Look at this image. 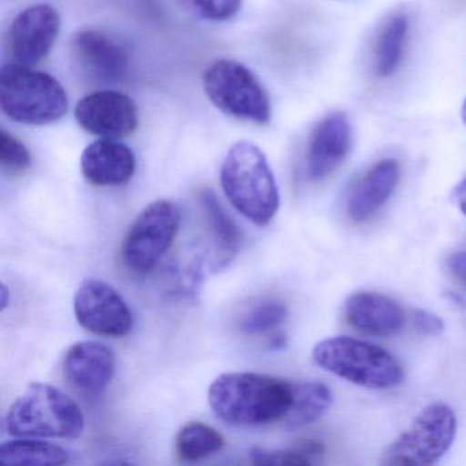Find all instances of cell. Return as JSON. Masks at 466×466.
Masks as SVG:
<instances>
[{
	"label": "cell",
	"instance_id": "cell-29",
	"mask_svg": "<svg viewBox=\"0 0 466 466\" xmlns=\"http://www.w3.org/2000/svg\"><path fill=\"white\" fill-rule=\"evenodd\" d=\"M454 200L458 208L463 215H466V178L462 179L454 189Z\"/></svg>",
	"mask_w": 466,
	"mask_h": 466
},
{
	"label": "cell",
	"instance_id": "cell-2",
	"mask_svg": "<svg viewBox=\"0 0 466 466\" xmlns=\"http://www.w3.org/2000/svg\"><path fill=\"white\" fill-rule=\"evenodd\" d=\"M220 184L231 206L258 226H266L279 209V189L264 152L250 141L228 149Z\"/></svg>",
	"mask_w": 466,
	"mask_h": 466
},
{
	"label": "cell",
	"instance_id": "cell-14",
	"mask_svg": "<svg viewBox=\"0 0 466 466\" xmlns=\"http://www.w3.org/2000/svg\"><path fill=\"white\" fill-rule=\"evenodd\" d=\"M64 372L80 391L96 394L107 389L116 373V356L107 346L94 340L75 343L65 354Z\"/></svg>",
	"mask_w": 466,
	"mask_h": 466
},
{
	"label": "cell",
	"instance_id": "cell-18",
	"mask_svg": "<svg viewBox=\"0 0 466 466\" xmlns=\"http://www.w3.org/2000/svg\"><path fill=\"white\" fill-rule=\"evenodd\" d=\"M293 400L283 422L289 430H299L319 421L332 405V394L319 381L291 383Z\"/></svg>",
	"mask_w": 466,
	"mask_h": 466
},
{
	"label": "cell",
	"instance_id": "cell-15",
	"mask_svg": "<svg viewBox=\"0 0 466 466\" xmlns=\"http://www.w3.org/2000/svg\"><path fill=\"white\" fill-rule=\"evenodd\" d=\"M81 171L95 187H118L135 176L136 155L116 138H102L84 149Z\"/></svg>",
	"mask_w": 466,
	"mask_h": 466
},
{
	"label": "cell",
	"instance_id": "cell-3",
	"mask_svg": "<svg viewBox=\"0 0 466 466\" xmlns=\"http://www.w3.org/2000/svg\"><path fill=\"white\" fill-rule=\"evenodd\" d=\"M7 432L17 438H80L86 425L80 406L62 390L32 383L10 406Z\"/></svg>",
	"mask_w": 466,
	"mask_h": 466
},
{
	"label": "cell",
	"instance_id": "cell-21",
	"mask_svg": "<svg viewBox=\"0 0 466 466\" xmlns=\"http://www.w3.org/2000/svg\"><path fill=\"white\" fill-rule=\"evenodd\" d=\"M408 29L405 15H395L381 29L375 56V69L380 77H390L400 66Z\"/></svg>",
	"mask_w": 466,
	"mask_h": 466
},
{
	"label": "cell",
	"instance_id": "cell-4",
	"mask_svg": "<svg viewBox=\"0 0 466 466\" xmlns=\"http://www.w3.org/2000/svg\"><path fill=\"white\" fill-rule=\"evenodd\" d=\"M0 107L18 124L42 127L64 118L69 99L53 76L12 62L0 72Z\"/></svg>",
	"mask_w": 466,
	"mask_h": 466
},
{
	"label": "cell",
	"instance_id": "cell-11",
	"mask_svg": "<svg viewBox=\"0 0 466 466\" xmlns=\"http://www.w3.org/2000/svg\"><path fill=\"white\" fill-rule=\"evenodd\" d=\"M75 116L86 132L103 138L127 137L140 121L135 100L116 91L86 95L78 102Z\"/></svg>",
	"mask_w": 466,
	"mask_h": 466
},
{
	"label": "cell",
	"instance_id": "cell-28",
	"mask_svg": "<svg viewBox=\"0 0 466 466\" xmlns=\"http://www.w3.org/2000/svg\"><path fill=\"white\" fill-rule=\"evenodd\" d=\"M447 267L452 277L466 288V250L465 252H457L450 256L447 260Z\"/></svg>",
	"mask_w": 466,
	"mask_h": 466
},
{
	"label": "cell",
	"instance_id": "cell-31",
	"mask_svg": "<svg viewBox=\"0 0 466 466\" xmlns=\"http://www.w3.org/2000/svg\"><path fill=\"white\" fill-rule=\"evenodd\" d=\"M462 121H463V124L466 125V100H465V103H463V106H462Z\"/></svg>",
	"mask_w": 466,
	"mask_h": 466
},
{
	"label": "cell",
	"instance_id": "cell-12",
	"mask_svg": "<svg viewBox=\"0 0 466 466\" xmlns=\"http://www.w3.org/2000/svg\"><path fill=\"white\" fill-rule=\"evenodd\" d=\"M350 146V122L345 114L332 113L319 122L308 146V179L319 182L331 176L348 157Z\"/></svg>",
	"mask_w": 466,
	"mask_h": 466
},
{
	"label": "cell",
	"instance_id": "cell-22",
	"mask_svg": "<svg viewBox=\"0 0 466 466\" xmlns=\"http://www.w3.org/2000/svg\"><path fill=\"white\" fill-rule=\"evenodd\" d=\"M225 439L215 428L203 422H190L181 428L176 439L177 454L187 462H196L219 452Z\"/></svg>",
	"mask_w": 466,
	"mask_h": 466
},
{
	"label": "cell",
	"instance_id": "cell-26",
	"mask_svg": "<svg viewBox=\"0 0 466 466\" xmlns=\"http://www.w3.org/2000/svg\"><path fill=\"white\" fill-rule=\"evenodd\" d=\"M0 163L12 171H24L32 165L31 152L25 144L6 130L0 132Z\"/></svg>",
	"mask_w": 466,
	"mask_h": 466
},
{
	"label": "cell",
	"instance_id": "cell-19",
	"mask_svg": "<svg viewBox=\"0 0 466 466\" xmlns=\"http://www.w3.org/2000/svg\"><path fill=\"white\" fill-rule=\"evenodd\" d=\"M67 461V450L39 439L20 438L0 446V462L6 465H64Z\"/></svg>",
	"mask_w": 466,
	"mask_h": 466
},
{
	"label": "cell",
	"instance_id": "cell-8",
	"mask_svg": "<svg viewBox=\"0 0 466 466\" xmlns=\"http://www.w3.org/2000/svg\"><path fill=\"white\" fill-rule=\"evenodd\" d=\"M181 212L168 200L149 204L130 226L124 244L122 261L135 274L154 269L167 253L178 234Z\"/></svg>",
	"mask_w": 466,
	"mask_h": 466
},
{
	"label": "cell",
	"instance_id": "cell-23",
	"mask_svg": "<svg viewBox=\"0 0 466 466\" xmlns=\"http://www.w3.org/2000/svg\"><path fill=\"white\" fill-rule=\"evenodd\" d=\"M324 452L323 443L318 441H307L291 449L266 450L253 447L250 450V460L256 465H310L315 458Z\"/></svg>",
	"mask_w": 466,
	"mask_h": 466
},
{
	"label": "cell",
	"instance_id": "cell-10",
	"mask_svg": "<svg viewBox=\"0 0 466 466\" xmlns=\"http://www.w3.org/2000/svg\"><path fill=\"white\" fill-rule=\"evenodd\" d=\"M61 31V17L51 5L40 4L23 10L9 31L13 64L34 67L53 50Z\"/></svg>",
	"mask_w": 466,
	"mask_h": 466
},
{
	"label": "cell",
	"instance_id": "cell-30",
	"mask_svg": "<svg viewBox=\"0 0 466 466\" xmlns=\"http://www.w3.org/2000/svg\"><path fill=\"white\" fill-rule=\"evenodd\" d=\"M10 302V290L5 283H2L0 288V305H2V310L6 309L9 307Z\"/></svg>",
	"mask_w": 466,
	"mask_h": 466
},
{
	"label": "cell",
	"instance_id": "cell-7",
	"mask_svg": "<svg viewBox=\"0 0 466 466\" xmlns=\"http://www.w3.org/2000/svg\"><path fill=\"white\" fill-rule=\"evenodd\" d=\"M457 433V417L444 403H432L392 441L384 454L386 465L428 466L449 451Z\"/></svg>",
	"mask_w": 466,
	"mask_h": 466
},
{
	"label": "cell",
	"instance_id": "cell-6",
	"mask_svg": "<svg viewBox=\"0 0 466 466\" xmlns=\"http://www.w3.org/2000/svg\"><path fill=\"white\" fill-rule=\"evenodd\" d=\"M203 86L212 105L226 116L256 125L271 121L268 94L245 65L231 59H218L204 72Z\"/></svg>",
	"mask_w": 466,
	"mask_h": 466
},
{
	"label": "cell",
	"instance_id": "cell-5",
	"mask_svg": "<svg viewBox=\"0 0 466 466\" xmlns=\"http://www.w3.org/2000/svg\"><path fill=\"white\" fill-rule=\"evenodd\" d=\"M319 367L357 386L391 389L402 383L400 362L383 348L350 337L321 340L312 351Z\"/></svg>",
	"mask_w": 466,
	"mask_h": 466
},
{
	"label": "cell",
	"instance_id": "cell-27",
	"mask_svg": "<svg viewBox=\"0 0 466 466\" xmlns=\"http://www.w3.org/2000/svg\"><path fill=\"white\" fill-rule=\"evenodd\" d=\"M411 323H413L414 329L425 337L441 335L444 329L443 320L435 313L425 309L416 310L411 318Z\"/></svg>",
	"mask_w": 466,
	"mask_h": 466
},
{
	"label": "cell",
	"instance_id": "cell-25",
	"mask_svg": "<svg viewBox=\"0 0 466 466\" xmlns=\"http://www.w3.org/2000/svg\"><path fill=\"white\" fill-rule=\"evenodd\" d=\"M185 10L201 20L223 23L238 15L242 0H179Z\"/></svg>",
	"mask_w": 466,
	"mask_h": 466
},
{
	"label": "cell",
	"instance_id": "cell-20",
	"mask_svg": "<svg viewBox=\"0 0 466 466\" xmlns=\"http://www.w3.org/2000/svg\"><path fill=\"white\" fill-rule=\"evenodd\" d=\"M200 204L220 256L225 260H231L241 244L239 228L212 190L206 189L200 193Z\"/></svg>",
	"mask_w": 466,
	"mask_h": 466
},
{
	"label": "cell",
	"instance_id": "cell-9",
	"mask_svg": "<svg viewBox=\"0 0 466 466\" xmlns=\"http://www.w3.org/2000/svg\"><path fill=\"white\" fill-rule=\"evenodd\" d=\"M75 315L83 329L102 337H127L133 329L132 310L121 294L94 278L84 280L76 290Z\"/></svg>",
	"mask_w": 466,
	"mask_h": 466
},
{
	"label": "cell",
	"instance_id": "cell-24",
	"mask_svg": "<svg viewBox=\"0 0 466 466\" xmlns=\"http://www.w3.org/2000/svg\"><path fill=\"white\" fill-rule=\"evenodd\" d=\"M288 316V307L283 302L268 299L252 308L242 319L239 329L245 335L258 337L275 331L285 323Z\"/></svg>",
	"mask_w": 466,
	"mask_h": 466
},
{
	"label": "cell",
	"instance_id": "cell-16",
	"mask_svg": "<svg viewBox=\"0 0 466 466\" xmlns=\"http://www.w3.org/2000/svg\"><path fill=\"white\" fill-rule=\"evenodd\" d=\"M345 318L354 329L373 337H391L406 323L405 312L394 299L372 291L351 294L346 299Z\"/></svg>",
	"mask_w": 466,
	"mask_h": 466
},
{
	"label": "cell",
	"instance_id": "cell-1",
	"mask_svg": "<svg viewBox=\"0 0 466 466\" xmlns=\"http://www.w3.org/2000/svg\"><path fill=\"white\" fill-rule=\"evenodd\" d=\"M291 400V383L260 373H223L208 390V402L214 413L236 427L279 421L290 410Z\"/></svg>",
	"mask_w": 466,
	"mask_h": 466
},
{
	"label": "cell",
	"instance_id": "cell-17",
	"mask_svg": "<svg viewBox=\"0 0 466 466\" xmlns=\"http://www.w3.org/2000/svg\"><path fill=\"white\" fill-rule=\"evenodd\" d=\"M400 176V165L395 160L384 159L372 166L349 198L348 217L357 223L370 219L391 198Z\"/></svg>",
	"mask_w": 466,
	"mask_h": 466
},
{
	"label": "cell",
	"instance_id": "cell-13",
	"mask_svg": "<svg viewBox=\"0 0 466 466\" xmlns=\"http://www.w3.org/2000/svg\"><path fill=\"white\" fill-rule=\"evenodd\" d=\"M75 56L89 77L103 83H118L129 69L127 50L113 37L95 29H84L73 39Z\"/></svg>",
	"mask_w": 466,
	"mask_h": 466
}]
</instances>
